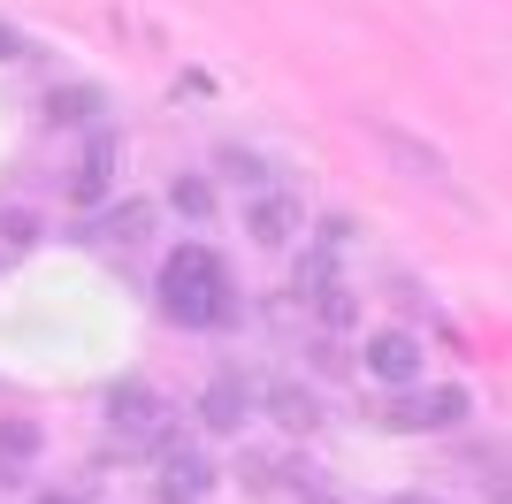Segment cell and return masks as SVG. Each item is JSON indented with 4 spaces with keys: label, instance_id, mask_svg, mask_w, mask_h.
Segmentation results:
<instances>
[{
    "label": "cell",
    "instance_id": "6da1fadb",
    "mask_svg": "<svg viewBox=\"0 0 512 504\" xmlns=\"http://www.w3.org/2000/svg\"><path fill=\"white\" fill-rule=\"evenodd\" d=\"M161 314L176 329H222L237 314V283H230L214 245H176L161 260Z\"/></svg>",
    "mask_w": 512,
    "mask_h": 504
},
{
    "label": "cell",
    "instance_id": "7a4b0ae2",
    "mask_svg": "<svg viewBox=\"0 0 512 504\" xmlns=\"http://www.w3.org/2000/svg\"><path fill=\"white\" fill-rule=\"evenodd\" d=\"M245 230H253V245H268V252L299 245V237H306V207H299V191L260 184L253 199H245Z\"/></svg>",
    "mask_w": 512,
    "mask_h": 504
},
{
    "label": "cell",
    "instance_id": "3957f363",
    "mask_svg": "<svg viewBox=\"0 0 512 504\" xmlns=\"http://www.w3.org/2000/svg\"><path fill=\"white\" fill-rule=\"evenodd\" d=\"M360 367L383 382V390H413L421 367H428V352H421V336H413V329H375V336H367V352H360Z\"/></svg>",
    "mask_w": 512,
    "mask_h": 504
},
{
    "label": "cell",
    "instance_id": "277c9868",
    "mask_svg": "<svg viewBox=\"0 0 512 504\" xmlns=\"http://www.w3.org/2000/svg\"><path fill=\"white\" fill-rule=\"evenodd\" d=\"M115 168H123V138H115L107 123H92L85 153H77V168H69V199H77V207L107 199V184H115Z\"/></svg>",
    "mask_w": 512,
    "mask_h": 504
},
{
    "label": "cell",
    "instance_id": "5b68a950",
    "mask_svg": "<svg viewBox=\"0 0 512 504\" xmlns=\"http://www.w3.org/2000/svg\"><path fill=\"white\" fill-rule=\"evenodd\" d=\"M467 413H474V398L459 390V382H436V390H421V382H413L406 398L390 405V420H398V428H459Z\"/></svg>",
    "mask_w": 512,
    "mask_h": 504
},
{
    "label": "cell",
    "instance_id": "8992f818",
    "mask_svg": "<svg viewBox=\"0 0 512 504\" xmlns=\"http://www.w3.org/2000/svg\"><path fill=\"white\" fill-rule=\"evenodd\" d=\"M214 497V466L207 451H192V443H169L161 451V504H207Z\"/></svg>",
    "mask_w": 512,
    "mask_h": 504
},
{
    "label": "cell",
    "instance_id": "52a82bcc",
    "mask_svg": "<svg viewBox=\"0 0 512 504\" xmlns=\"http://www.w3.org/2000/svg\"><path fill=\"white\" fill-rule=\"evenodd\" d=\"M107 420H115L123 436H153V428H161V390H153V382H115V390H107Z\"/></svg>",
    "mask_w": 512,
    "mask_h": 504
},
{
    "label": "cell",
    "instance_id": "ba28073f",
    "mask_svg": "<svg viewBox=\"0 0 512 504\" xmlns=\"http://www.w3.org/2000/svg\"><path fill=\"white\" fill-rule=\"evenodd\" d=\"M199 420H207L214 436H237V428L253 420V390H245L237 375H214V382H207V398H199Z\"/></svg>",
    "mask_w": 512,
    "mask_h": 504
},
{
    "label": "cell",
    "instance_id": "9c48e42d",
    "mask_svg": "<svg viewBox=\"0 0 512 504\" xmlns=\"http://www.w3.org/2000/svg\"><path fill=\"white\" fill-rule=\"evenodd\" d=\"M299 298L329 321V329H352V321H360V298H352V283H344V275H314V283H299Z\"/></svg>",
    "mask_w": 512,
    "mask_h": 504
},
{
    "label": "cell",
    "instance_id": "30bf717a",
    "mask_svg": "<svg viewBox=\"0 0 512 504\" xmlns=\"http://www.w3.org/2000/svg\"><path fill=\"white\" fill-rule=\"evenodd\" d=\"M146 230H153V207H146V199H123V207H107L85 237H92V245H138Z\"/></svg>",
    "mask_w": 512,
    "mask_h": 504
},
{
    "label": "cell",
    "instance_id": "8fae6325",
    "mask_svg": "<svg viewBox=\"0 0 512 504\" xmlns=\"http://www.w3.org/2000/svg\"><path fill=\"white\" fill-rule=\"evenodd\" d=\"M268 413H276V428H291V436H306L321 420V398L306 390V382H268Z\"/></svg>",
    "mask_w": 512,
    "mask_h": 504
},
{
    "label": "cell",
    "instance_id": "7c38bea8",
    "mask_svg": "<svg viewBox=\"0 0 512 504\" xmlns=\"http://www.w3.org/2000/svg\"><path fill=\"white\" fill-rule=\"evenodd\" d=\"M46 115L54 123H100V92L92 84H62V92H46Z\"/></svg>",
    "mask_w": 512,
    "mask_h": 504
},
{
    "label": "cell",
    "instance_id": "4fadbf2b",
    "mask_svg": "<svg viewBox=\"0 0 512 504\" xmlns=\"http://www.w3.org/2000/svg\"><path fill=\"white\" fill-rule=\"evenodd\" d=\"M169 199H176V214H184V222H207V214H214V191L199 184V176H176Z\"/></svg>",
    "mask_w": 512,
    "mask_h": 504
},
{
    "label": "cell",
    "instance_id": "5bb4252c",
    "mask_svg": "<svg viewBox=\"0 0 512 504\" xmlns=\"http://www.w3.org/2000/svg\"><path fill=\"white\" fill-rule=\"evenodd\" d=\"M0 245H8V252L39 245V214H31V207H8V214H0Z\"/></svg>",
    "mask_w": 512,
    "mask_h": 504
},
{
    "label": "cell",
    "instance_id": "9a60e30c",
    "mask_svg": "<svg viewBox=\"0 0 512 504\" xmlns=\"http://www.w3.org/2000/svg\"><path fill=\"white\" fill-rule=\"evenodd\" d=\"M222 176H237V184H245V191H260V184H276V176H268V161H260V153H222Z\"/></svg>",
    "mask_w": 512,
    "mask_h": 504
},
{
    "label": "cell",
    "instance_id": "2e32d148",
    "mask_svg": "<svg viewBox=\"0 0 512 504\" xmlns=\"http://www.w3.org/2000/svg\"><path fill=\"white\" fill-rule=\"evenodd\" d=\"M383 146L398 153V161H406L413 176H444V161H436V153H428V146H413V138H398V130H383Z\"/></svg>",
    "mask_w": 512,
    "mask_h": 504
},
{
    "label": "cell",
    "instance_id": "e0dca14e",
    "mask_svg": "<svg viewBox=\"0 0 512 504\" xmlns=\"http://www.w3.org/2000/svg\"><path fill=\"white\" fill-rule=\"evenodd\" d=\"M39 451V428L31 420H0V459H31Z\"/></svg>",
    "mask_w": 512,
    "mask_h": 504
},
{
    "label": "cell",
    "instance_id": "ac0fdd59",
    "mask_svg": "<svg viewBox=\"0 0 512 504\" xmlns=\"http://www.w3.org/2000/svg\"><path fill=\"white\" fill-rule=\"evenodd\" d=\"M23 54H31V46H23V31H16V23H0V62H23Z\"/></svg>",
    "mask_w": 512,
    "mask_h": 504
},
{
    "label": "cell",
    "instance_id": "d6986e66",
    "mask_svg": "<svg viewBox=\"0 0 512 504\" xmlns=\"http://www.w3.org/2000/svg\"><path fill=\"white\" fill-rule=\"evenodd\" d=\"M398 504H436V497H421V489H406V497H398Z\"/></svg>",
    "mask_w": 512,
    "mask_h": 504
},
{
    "label": "cell",
    "instance_id": "ffe728a7",
    "mask_svg": "<svg viewBox=\"0 0 512 504\" xmlns=\"http://www.w3.org/2000/svg\"><path fill=\"white\" fill-rule=\"evenodd\" d=\"M39 504H77V497H39Z\"/></svg>",
    "mask_w": 512,
    "mask_h": 504
}]
</instances>
